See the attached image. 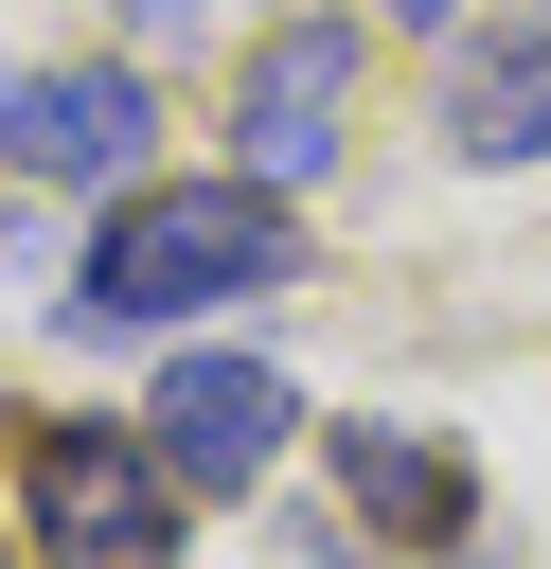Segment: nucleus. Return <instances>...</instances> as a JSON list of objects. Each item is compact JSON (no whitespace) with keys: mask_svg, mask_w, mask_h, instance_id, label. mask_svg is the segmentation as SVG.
Listing matches in <instances>:
<instances>
[{"mask_svg":"<svg viewBox=\"0 0 551 569\" xmlns=\"http://www.w3.org/2000/svg\"><path fill=\"white\" fill-rule=\"evenodd\" d=\"M284 427H302V391H284L267 356H178L160 409H142V445H160L178 498H249V480L284 462Z\"/></svg>","mask_w":551,"mask_h":569,"instance_id":"7ed1b4c3","label":"nucleus"},{"mask_svg":"<svg viewBox=\"0 0 551 569\" xmlns=\"http://www.w3.org/2000/svg\"><path fill=\"white\" fill-rule=\"evenodd\" d=\"M142 142H160L142 71H107V53H71V71H0V160H18V178H124Z\"/></svg>","mask_w":551,"mask_h":569,"instance_id":"20e7f679","label":"nucleus"},{"mask_svg":"<svg viewBox=\"0 0 551 569\" xmlns=\"http://www.w3.org/2000/svg\"><path fill=\"white\" fill-rule=\"evenodd\" d=\"M338 480H355L373 516H409V533H462V462L409 445V427H338Z\"/></svg>","mask_w":551,"mask_h":569,"instance_id":"0eeeda50","label":"nucleus"},{"mask_svg":"<svg viewBox=\"0 0 551 569\" xmlns=\"http://www.w3.org/2000/svg\"><path fill=\"white\" fill-rule=\"evenodd\" d=\"M391 18H444V0H391Z\"/></svg>","mask_w":551,"mask_h":569,"instance_id":"1a4fd4ad","label":"nucleus"},{"mask_svg":"<svg viewBox=\"0 0 551 569\" xmlns=\"http://www.w3.org/2000/svg\"><path fill=\"white\" fill-rule=\"evenodd\" d=\"M36 533L53 569H178V480L142 427H36Z\"/></svg>","mask_w":551,"mask_h":569,"instance_id":"f03ea898","label":"nucleus"},{"mask_svg":"<svg viewBox=\"0 0 551 569\" xmlns=\"http://www.w3.org/2000/svg\"><path fill=\"white\" fill-rule=\"evenodd\" d=\"M249 284H302V213L267 196V178H160V196H124L107 231H89V302L71 320H213V302H249Z\"/></svg>","mask_w":551,"mask_h":569,"instance_id":"f257e3e1","label":"nucleus"},{"mask_svg":"<svg viewBox=\"0 0 551 569\" xmlns=\"http://www.w3.org/2000/svg\"><path fill=\"white\" fill-rule=\"evenodd\" d=\"M444 142L462 160H551V18H498L444 71Z\"/></svg>","mask_w":551,"mask_h":569,"instance_id":"423d86ee","label":"nucleus"},{"mask_svg":"<svg viewBox=\"0 0 551 569\" xmlns=\"http://www.w3.org/2000/svg\"><path fill=\"white\" fill-rule=\"evenodd\" d=\"M338 107H355V36H338V18H284L267 71H249V107H231V124H249V178L302 196V178L338 160Z\"/></svg>","mask_w":551,"mask_h":569,"instance_id":"39448f33","label":"nucleus"},{"mask_svg":"<svg viewBox=\"0 0 551 569\" xmlns=\"http://www.w3.org/2000/svg\"><path fill=\"white\" fill-rule=\"evenodd\" d=\"M124 18H142V36H178V18H213V0H124Z\"/></svg>","mask_w":551,"mask_h":569,"instance_id":"6e6552de","label":"nucleus"}]
</instances>
